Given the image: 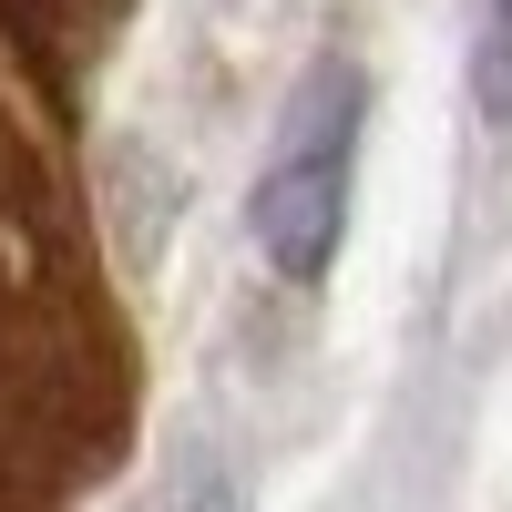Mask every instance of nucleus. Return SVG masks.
<instances>
[{
  "instance_id": "2",
  "label": "nucleus",
  "mask_w": 512,
  "mask_h": 512,
  "mask_svg": "<svg viewBox=\"0 0 512 512\" xmlns=\"http://www.w3.org/2000/svg\"><path fill=\"white\" fill-rule=\"evenodd\" d=\"M472 93H482L492 123H512V0L472 11Z\"/></svg>"
},
{
  "instance_id": "1",
  "label": "nucleus",
  "mask_w": 512,
  "mask_h": 512,
  "mask_svg": "<svg viewBox=\"0 0 512 512\" xmlns=\"http://www.w3.org/2000/svg\"><path fill=\"white\" fill-rule=\"evenodd\" d=\"M359 134H369V72L359 62H308L287 82V113L267 134V164H256V195H246V226L256 256L287 277V287H318L338 236H349V185H359Z\"/></svg>"
}]
</instances>
